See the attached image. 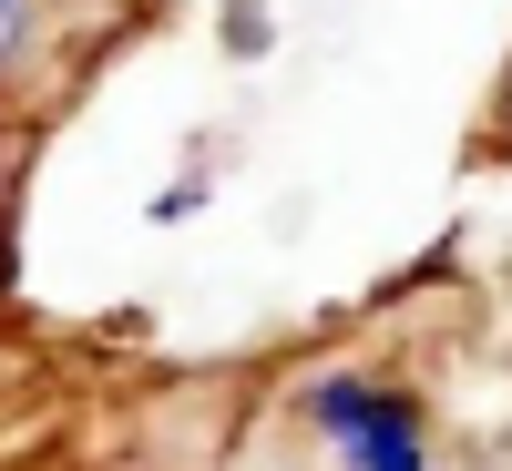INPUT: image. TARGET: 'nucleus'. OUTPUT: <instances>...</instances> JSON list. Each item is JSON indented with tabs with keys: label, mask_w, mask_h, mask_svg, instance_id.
I'll return each instance as SVG.
<instances>
[{
	"label": "nucleus",
	"mask_w": 512,
	"mask_h": 471,
	"mask_svg": "<svg viewBox=\"0 0 512 471\" xmlns=\"http://www.w3.org/2000/svg\"><path fill=\"white\" fill-rule=\"evenodd\" d=\"M11 41H21V0H0V62H11Z\"/></svg>",
	"instance_id": "f03ea898"
},
{
	"label": "nucleus",
	"mask_w": 512,
	"mask_h": 471,
	"mask_svg": "<svg viewBox=\"0 0 512 471\" xmlns=\"http://www.w3.org/2000/svg\"><path fill=\"white\" fill-rule=\"evenodd\" d=\"M318 420H328V441L349 471H420V441H410V410L400 400H379V390H318Z\"/></svg>",
	"instance_id": "f257e3e1"
}]
</instances>
